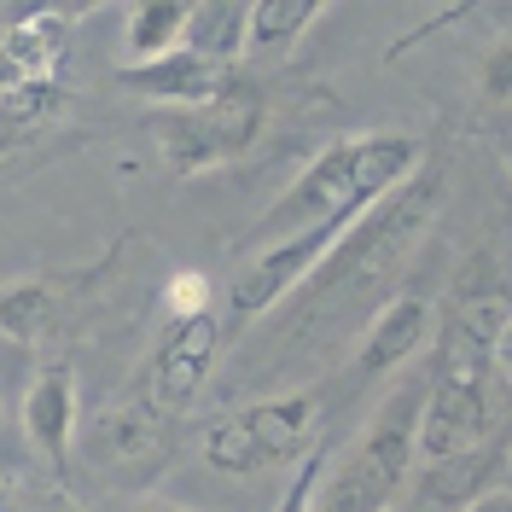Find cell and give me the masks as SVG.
<instances>
[{
  "label": "cell",
  "instance_id": "2e32d148",
  "mask_svg": "<svg viewBox=\"0 0 512 512\" xmlns=\"http://www.w3.org/2000/svg\"><path fill=\"white\" fill-rule=\"evenodd\" d=\"M245 30H251V6H227V0H216V6H192L181 47L198 53V59H210V64L239 70V59H245Z\"/></svg>",
  "mask_w": 512,
  "mask_h": 512
},
{
  "label": "cell",
  "instance_id": "30bf717a",
  "mask_svg": "<svg viewBox=\"0 0 512 512\" xmlns=\"http://www.w3.org/2000/svg\"><path fill=\"white\" fill-rule=\"evenodd\" d=\"M431 338H437V303L425 291L384 297L379 309H373V320H367L355 355H350V379L361 384V379H384V373L408 367L414 355L431 350Z\"/></svg>",
  "mask_w": 512,
  "mask_h": 512
},
{
  "label": "cell",
  "instance_id": "ffe728a7",
  "mask_svg": "<svg viewBox=\"0 0 512 512\" xmlns=\"http://www.w3.org/2000/svg\"><path fill=\"white\" fill-rule=\"evenodd\" d=\"M478 105L489 111V117H512V24L483 47V59H478Z\"/></svg>",
  "mask_w": 512,
  "mask_h": 512
},
{
  "label": "cell",
  "instance_id": "d4e9b609",
  "mask_svg": "<svg viewBox=\"0 0 512 512\" xmlns=\"http://www.w3.org/2000/svg\"><path fill=\"white\" fill-rule=\"evenodd\" d=\"M501 163H507V175H512V128L501 134Z\"/></svg>",
  "mask_w": 512,
  "mask_h": 512
},
{
  "label": "cell",
  "instance_id": "d6986e66",
  "mask_svg": "<svg viewBox=\"0 0 512 512\" xmlns=\"http://www.w3.org/2000/svg\"><path fill=\"white\" fill-rule=\"evenodd\" d=\"M59 105H64L59 82H35V76H18V70L0 64V134H30Z\"/></svg>",
  "mask_w": 512,
  "mask_h": 512
},
{
  "label": "cell",
  "instance_id": "5bb4252c",
  "mask_svg": "<svg viewBox=\"0 0 512 512\" xmlns=\"http://www.w3.org/2000/svg\"><path fill=\"white\" fill-rule=\"evenodd\" d=\"M70 297H76V286L59 280V274L6 280L0 286V338H12V344H47V338H59L64 320H70Z\"/></svg>",
  "mask_w": 512,
  "mask_h": 512
},
{
  "label": "cell",
  "instance_id": "9a60e30c",
  "mask_svg": "<svg viewBox=\"0 0 512 512\" xmlns=\"http://www.w3.org/2000/svg\"><path fill=\"white\" fill-rule=\"evenodd\" d=\"M70 24H76V12H24V18H12L6 35H0V64L18 70V76H35V82H59L64 59H70Z\"/></svg>",
  "mask_w": 512,
  "mask_h": 512
},
{
  "label": "cell",
  "instance_id": "8992f818",
  "mask_svg": "<svg viewBox=\"0 0 512 512\" xmlns=\"http://www.w3.org/2000/svg\"><path fill=\"white\" fill-rule=\"evenodd\" d=\"M507 315H512V268L495 251L466 256V268L454 274V286H448L443 303H437L431 355L495 367V344H501V332H507Z\"/></svg>",
  "mask_w": 512,
  "mask_h": 512
},
{
  "label": "cell",
  "instance_id": "44dd1931",
  "mask_svg": "<svg viewBox=\"0 0 512 512\" xmlns=\"http://www.w3.org/2000/svg\"><path fill=\"white\" fill-rule=\"evenodd\" d=\"M204 309H216V286L204 280V274H169V286H163V303H158V320H181V315H204Z\"/></svg>",
  "mask_w": 512,
  "mask_h": 512
},
{
  "label": "cell",
  "instance_id": "603a6c76",
  "mask_svg": "<svg viewBox=\"0 0 512 512\" xmlns=\"http://www.w3.org/2000/svg\"><path fill=\"white\" fill-rule=\"evenodd\" d=\"M460 512H512V495L495 489V495H483V501H472V507H460Z\"/></svg>",
  "mask_w": 512,
  "mask_h": 512
},
{
  "label": "cell",
  "instance_id": "ac0fdd59",
  "mask_svg": "<svg viewBox=\"0 0 512 512\" xmlns=\"http://www.w3.org/2000/svg\"><path fill=\"white\" fill-rule=\"evenodd\" d=\"M187 12L181 0H146V6H128V64H146V59H163V53H175L181 47V35H187Z\"/></svg>",
  "mask_w": 512,
  "mask_h": 512
},
{
  "label": "cell",
  "instance_id": "277c9868",
  "mask_svg": "<svg viewBox=\"0 0 512 512\" xmlns=\"http://www.w3.org/2000/svg\"><path fill=\"white\" fill-rule=\"evenodd\" d=\"M268 128V94L251 76H239L222 99L204 105H175V111H146V134L158 140V158L169 175H210L222 163H239Z\"/></svg>",
  "mask_w": 512,
  "mask_h": 512
},
{
  "label": "cell",
  "instance_id": "7402d4cb",
  "mask_svg": "<svg viewBox=\"0 0 512 512\" xmlns=\"http://www.w3.org/2000/svg\"><path fill=\"white\" fill-rule=\"evenodd\" d=\"M495 373H501V384L512 390V315H507V332H501V344H495Z\"/></svg>",
  "mask_w": 512,
  "mask_h": 512
},
{
  "label": "cell",
  "instance_id": "e0dca14e",
  "mask_svg": "<svg viewBox=\"0 0 512 512\" xmlns=\"http://www.w3.org/2000/svg\"><path fill=\"white\" fill-rule=\"evenodd\" d=\"M315 18H320V0H256L245 53H291Z\"/></svg>",
  "mask_w": 512,
  "mask_h": 512
},
{
  "label": "cell",
  "instance_id": "52a82bcc",
  "mask_svg": "<svg viewBox=\"0 0 512 512\" xmlns=\"http://www.w3.org/2000/svg\"><path fill=\"white\" fill-rule=\"evenodd\" d=\"M507 384L501 379H454L425 373V414H419V466H443L460 454H478L512 431Z\"/></svg>",
  "mask_w": 512,
  "mask_h": 512
},
{
  "label": "cell",
  "instance_id": "3957f363",
  "mask_svg": "<svg viewBox=\"0 0 512 512\" xmlns=\"http://www.w3.org/2000/svg\"><path fill=\"white\" fill-rule=\"evenodd\" d=\"M419 414H425V379H402L373 425H361L344 454L326 460L309 512H396L419 472Z\"/></svg>",
  "mask_w": 512,
  "mask_h": 512
},
{
  "label": "cell",
  "instance_id": "6da1fadb",
  "mask_svg": "<svg viewBox=\"0 0 512 512\" xmlns=\"http://www.w3.org/2000/svg\"><path fill=\"white\" fill-rule=\"evenodd\" d=\"M425 158H431L425 140L402 134V128L326 140L315 158L297 169L286 198L251 227V245H274V239H291V233H309V227H326V222L355 227L379 198H390L408 175H419Z\"/></svg>",
  "mask_w": 512,
  "mask_h": 512
},
{
  "label": "cell",
  "instance_id": "4fadbf2b",
  "mask_svg": "<svg viewBox=\"0 0 512 512\" xmlns=\"http://www.w3.org/2000/svg\"><path fill=\"white\" fill-rule=\"evenodd\" d=\"M245 70H227V64H210L175 47L163 59H146V64H117V88L128 94L152 99V111H175V105H204V99H222Z\"/></svg>",
  "mask_w": 512,
  "mask_h": 512
},
{
  "label": "cell",
  "instance_id": "9c48e42d",
  "mask_svg": "<svg viewBox=\"0 0 512 512\" xmlns=\"http://www.w3.org/2000/svg\"><path fill=\"white\" fill-rule=\"evenodd\" d=\"M350 227H309V233H291V239H274V245H256L251 262L239 268V280H233V315L251 320V315H268V309H280L297 286H309L315 280V268L332 256V245L344 239Z\"/></svg>",
  "mask_w": 512,
  "mask_h": 512
},
{
  "label": "cell",
  "instance_id": "7a4b0ae2",
  "mask_svg": "<svg viewBox=\"0 0 512 512\" xmlns=\"http://www.w3.org/2000/svg\"><path fill=\"white\" fill-rule=\"evenodd\" d=\"M443 198H448L443 169L425 158V169L408 175L390 198H379V204L332 245V256L315 268V280H309V315L355 309L361 297H373L379 286H390V280L402 274V262L419 251V239L431 233Z\"/></svg>",
  "mask_w": 512,
  "mask_h": 512
},
{
  "label": "cell",
  "instance_id": "5b68a950",
  "mask_svg": "<svg viewBox=\"0 0 512 512\" xmlns=\"http://www.w3.org/2000/svg\"><path fill=\"white\" fill-rule=\"evenodd\" d=\"M82 448V460H88V472H99V483H111V489H152V483L169 472V460H175V419L152 408L146 396H128V402H111L105 414L76 437Z\"/></svg>",
  "mask_w": 512,
  "mask_h": 512
},
{
  "label": "cell",
  "instance_id": "484cf974",
  "mask_svg": "<svg viewBox=\"0 0 512 512\" xmlns=\"http://www.w3.org/2000/svg\"><path fill=\"white\" fill-rule=\"evenodd\" d=\"M0 425H6V396H0Z\"/></svg>",
  "mask_w": 512,
  "mask_h": 512
},
{
  "label": "cell",
  "instance_id": "7c38bea8",
  "mask_svg": "<svg viewBox=\"0 0 512 512\" xmlns=\"http://www.w3.org/2000/svg\"><path fill=\"white\" fill-rule=\"evenodd\" d=\"M24 437H30V448L41 454V466L53 478H70L76 437H82V396H76V373L70 367L35 373L30 396H24Z\"/></svg>",
  "mask_w": 512,
  "mask_h": 512
},
{
  "label": "cell",
  "instance_id": "8fae6325",
  "mask_svg": "<svg viewBox=\"0 0 512 512\" xmlns=\"http://www.w3.org/2000/svg\"><path fill=\"white\" fill-rule=\"evenodd\" d=\"M245 437L256 448V466H303L320 448V390H286V396H262L251 408H233Z\"/></svg>",
  "mask_w": 512,
  "mask_h": 512
},
{
  "label": "cell",
  "instance_id": "ba28073f",
  "mask_svg": "<svg viewBox=\"0 0 512 512\" xmlns=\"http://www.w3.org/2000/svg\"><path fill=\"white\" fill-rule=\"evenodd\" d=\"M222 355V315L204 309V315H181V320H158V344L146 361V402L163 414H187L192 396L204 390L210 367Z\"/></svg>",
  "mask_w": 512,
  "mask_h": 512
},
{
  "label": "cell",
  "instance_id": "cb8c5ba5",
  "mask_svg": "<svg viewBox=\"0 0 512 512\" xmlns=\"http://www.w3.org/2000/svg\"><path fill=\"white\" fill-rule=\"evenodd\" d=\"M128 512H187V507H163V501H140V507H128Z\"/></svg>",
  "mask_w": 512,
  "mask_h": 512
}]
</instances>
